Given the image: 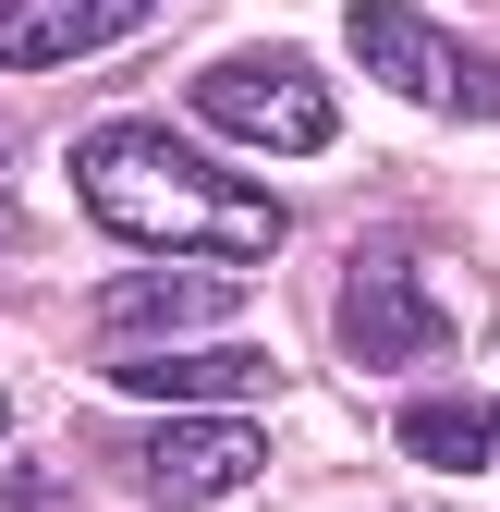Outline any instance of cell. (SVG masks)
<instances>
[{"instance_id": "cell-1", "label": "cell", "mask_w": 500, "mask_h": 512, "mask_svg": "<svg viewBox=\"0 0 500 512\" xmlns=\"http://www.w3.org/2000/svg\"><path fill=\"white\" fill-rule=\"evenodd\" d=\"M74 196H86L98 232L147 244V256H220V269H257L293 232L281 196H257L244 171L196 159L171 122H98V135H74Z\"/></svg>"}, {"instance_id": "cell-2", "label": "cell", "mask_w": 500, "mask_h": 512, "mask_svg": "<svg viewBox=\"0 0 500 512\" xmlns=\"http://www.w3.org/2000/svg\"><path fill=\"white\" fill-rule=\"evenodd\" d=\"M183 110H196L208 135H232V147H269V159H318L342 135V98L318 86V61H293V49H232V61H208V74L183 86Z\"/></svg>"}, {"instance_id": "cell-3", "label": "cell", "mask_w": 500, "mask_h": 512, "mask_svg": "<svg viewBox=\"0 0 500 512\" xmlns=\"http://www.w3.org/2000/svg\"><path fill=\"white\" fill-rule=\"evenodd\" d=\"M342 49L379 74V98L452 110V122H488L500 110V61H476L452 25H427L415 0H342Z\"/></svg>"}, {"instance_id": "cell-4", "label": "cell", "mask_w": 500, "mask_h": 512, "mask_svg": "<svg viewBox=\"0 0 500 512\" xmlns=\"http://www.w3.org/2000/svg\"><path fill=\"white\" fill-rule=\"evenodd\" d=\"M330 330H342L354 366H427V354H452V305L427 293V269H415L403 244H366L354 269H342Z\"/></svg>"}, {"instance_id": "cell-5", "label": "cell", "mask_w": 500, "mask_h": 512, "mask_svg": "<svg viewBox=\"0 0 500 512\" xmlns=\"http://www.w3.org/2000/svg\"><path fill=\"white\" fill-rule=\"evenodd\" d=\"M135 476H147L159 512H208V500L269 476V427L257 415H171V427L135 439Z\"/></svg>"}, {"instance_id": "cell-6", "label": "cell", "mask_w": 500, "mask_h": 512, "mask_svg": "<svg viewBox=\"0 0 500 512\" xmlns=\"http://www.w3.org/2000/svg\"><path fill=\"white\" fill-rule=\"evenodd\" d=\"M232 305H244V293H232L220 256L122 269V281H98V342H110V354H159V342H183V330H220Z\"/></svg>"}, {"instance_id": "cell-7", "label": "cell", "mask_w": 500, "mask_h": 512, "mask_svg": "<svg viewBox=\"0 0 500 512\" xmlns=\"http://www.w3.org/2000/svg\"><path fill=\"white\" fill-rule=\"evenodd\" d=\"M110 391L171 403V415H220L244 391H281V366L244 354V342H171V354H110Z\"/></svg>"}, {"instance_id": "cell-8", "label": "cell", "mask_w": 500, "mask_h": 512, "mask_svg": "<svg viewBox=\"0 0 500 512\" xmlns=\"http://www.w3.org/2000/svg\"><path fill=\"white\" fill-rule=\"evenodd\" d=\"M159 0H0V74H61L86 49H122Z\"/></svg>"}, {"instance_id": "cell-9", "label": "cell", "mask_w": 500, "mask_h": 512, "mask_svg": "<svg viewBox=\"0 0 500 512\" xmlns=\"http://www.w3.org/2000/svg\"><path fill=\"white\" fill-rule=\"evenodd\" d=\"M403 452L440 464V476H488L500 464V415H476V403H403Z\"/></svg>"}, {"instance_id": "cell-10", "label": "cell", "mask_w": 500, "mask_h": 512, "mask_svg": "<svg viewBox=\"0 0 500 512\" xmlns=\"http://www.w3.org/2000/svg\"><path fill=\"white\" fill-rule=\"evenodd\" d=\"M0 512H49V476H0Z\"/></svg>"}, {"instance_id": "cell-11", "label": "cell", "mask_w": 500, "mask_h": 512, "mask_svg": "<svg viewBox=\"0 0 500 512\" xmlns=\"http://www.w3.org/2000/svg\"><path fill=\"white\" fill-rule=\"evenodd\" d=\"M0 256H37V232H25V220H13V208H0Z\"/></svg>"}, {"instance_id": "cell-12", "label": "cell", "mask_w": 500, "mask_h": 512, "mask_svg": "<svg viewBox=\"0 0 500 512\" xmlns=\"http://www.w3.org/2000/svg\"><path fill=\"white\" fill-rule=\"evenodd\" d=\"M0 427H13V391H0Z\"/></svg>"}, {"instance_id": "cell-13", "label": "cell", "mask_w": 500, "mask_h": 512, "mask_svg": "<svg viewBox=\"0 0 500 512\" xmlns=\"http://www.w3.org/2000/svg\"><path fill=\"white\" fill-rule=\"evenodd\" d=\"M0 159H13V147H0Z\"/></svg>"}]
</instances>
